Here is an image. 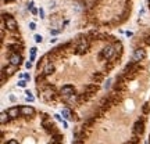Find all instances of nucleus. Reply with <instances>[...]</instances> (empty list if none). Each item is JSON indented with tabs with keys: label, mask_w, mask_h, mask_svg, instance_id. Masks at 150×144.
<instances>
[{
	"label": "nucleus",
	"mask_w": 150,
	"mask_h": 144,
	"mask_svg": "<svg viewBox=\"0 0 150 144\" xmlns=\"http://www.w3.org/2000/svg\"><path fill=\"white\" fill-rule=\"evenodd\" d=\"M19 112L22 116H31L35 114V110L29 105H24V107H19Z\"/></svg>",
	"instance_id": "5"
},
{
	"label": "nucleus",
	"mask_w": 150,
	"mask_h": 144,
	"mask_svg": "<svg viewBox=\"0 0 150 144\" xmlns=\"http://www.w3.org/2000/svg\"><path fill=\"white\" fill-rule=\"evenodd\" d=\"M61 94H63V96H65V97H71V96H74V94H75V89H74V86H71V85L63 86V89H61Z\"/></svg>",
	"instance_id": "6"
},
{
	"label": "nucleus",
	"mask_w": 150,
	"mask_h": 144,
	"mask_svg": "<svg viewBox=\"0 0 150 144\" xmlns=\"http://www.w3.org/2000/svg\"><path fill=\"white\" fill-rule=\"evenodd\" d=\"M110 83H111V79H108V81H107V83H106V85H104V88H106V89H108V88H110Z\"/></svg>",
	"instance_id": "23"
},
{
	"label": "nucleus",
	"mask_w": 150,
	"mask_h": 144,
	"mask_svg": "<svg viewBox=\"0 0 150 144\" xmlns=\"http://www.w3.org/2000/svg\"><path fill=\"white\" fill-rule=\"evenodd\" d=\"M21 56H19L18 53H12L11 56H10V58H8V61H10V64H12V65H17L18 67L19 64H21Z\"/></svg>",
	"instance_id": "7"
},
{
	"label": "nucleus",
	"mask_w": 150,
	"mask_h": 144,
	"mask_svg": "<svg viewBox=\"0 0 150 144\" xmlns=\"http://www.w3.org/2000/svg\"><path fill=\"white\" fill-rule=\"evenodd\" d=\"M128 144H138V137H136V136H135V137H132Z\"/></svg>",
	"instance_id": "19"
},
{
	"label": "nucleus",
	"mask_w": 150,
	"mask_h": 144,
	"mask_svg": "<svg viewBox=\"0 0 150 144\" xmlns=\"http://www.w3.org/2000/svg\"><path fill=\"white\" fill-rule=\"evenodd\" d=\"M8 119H10L8 112H1V115H0V122H1V125L7 123V122H8Z\"/></svg>",
	"instance_id": "10"
},
{
	"label": "nucleus",
	"mask_w": 150,
	"mask_h": 144,
	"mask_svg": "<svg viewBox=\"0 0 150 144\" xmlns=\"http://www.w3.org/2000/svg\"><path fill=\"white\" fill-rule=\"evenodd\" d=\"M6 1H11V0H6Z\"/></svg>",
	"instance_id": "32"
},
{
	"label": "nucleus",
	"mask_w": 150,
	"mask_h": 144,
	"mask_svg": "<svg viewBox=\"0 0 150 144\" xmlns=\"http://www.w3.org/2000/svg\"><path fill=\"white\" fill-rule=\"evenodd\" d=\"M114 53H115V47H112V46H107L104 47L101 53H100V58H104V60H110L112 56H114Z\"/></svg>",
	"instance_id": "2"
},
{
	"label": "nucleus",
	"mask_w": 150,
	"mask_h": 144,
	"mask_svg": "<svg viewBox=\"0 0 150 144\" xmlns=\"http://www.w3.org/2000/svg\"><path fill=\"white\" fill-rule=\"evenodd\" d=\"M85 90H86V92H96V90H97V86H96V85H92V86H86V88H85Z\"/></svg>",
	"instance_id": "15"
},
{
	"label": "nucleus",
	"mask_w": 150,
	"mask_h": 144,
	"mask_svg": "<svg viewBox=\"0 0 150 144\" xmlns=\"http://www.w3.org/2000/svg\"><path fill=\"white\" fill-rule=\"evenodd\" d=\"M3 24L6 25L8 31H15L17 29V21L10 14H3Z\"/></svg>",
	"instance_id": "1"
},
{
	"label": "nucleus",
	"mask_w": 150,
	"mask_h": 144,
	"mask_svg": "<svg viewBox=\"0 0 150 144\" xmlns=\"http://www.w3.org/2000/svg\"><path fill=\"white\" fill-rule=\"evenodd\" d=\"M72 144H81V141H79V140H76V141H75V143H72Z\"/></svg>",
	"instance_id": "31"
},
{
	"label": "nucleus",
	"mask_w": 150,
	"mask_h": 144,
	"mask_svg": "<svg viewBox=\"0 0 150 144\" xmlns=\"http://www.w3.org/2000/svg\"><path fill=\"white\" fill-rule=\"evenodd\" d=\"M31 11H32V14H36V8H32L31 7Z\"/></svg>",
	"instance_id": "30"
},
{
	"label": "nucleus",
	"mask_w": 150,
	"mask_h": 144,
	"mask_svg": "<svg viewBox=\"0 0 150 144\" xmlns=\"http://www.w3.org/2000/svg\"><path fill=\"white\" fill-rule=\"evenodd\" d=\"M53 72H54V67H53V65H51V64H49V65H47V67H46V68H44V75H50V74H53Z\"/></svg>",
	"instance_id": "12"
},
{
	"label": "nucleus",
	"mask_w": 150,
	"mask_h": 144,
	"mask_svg": "<svg viewBox=\"0 0 150 144\" xmlns=\"http://www.w3.org/2000/svg\"><path fill=\"white\" fill-rule=\"evenodd\" d=\"M7 112H8V115H10V118H12V119L17 118L18 115H21L18 107H11V108H8V110H7Z\"/></svg>",
	"instance_id": "8"
},
{
	"label": "nucleus",
	"mask_w": 150,
	"mask_h": 144,
	"mask_svg": "<svg viewBox=\"0 0 150 144\" xmlns=\"http://www.w3.org/2000/svg\"><path fill=\"white\" fill-rule=\"evenodd\" d=\"M146 43H147V44H150V35H149V36H147V39H146Z\"/></svg>",
	"instance_id": "28"
},
{
	"label": "nucleus",
	"mask_w": 150,
	"mask_h": 144,
	"mask_svg": "<svg viewBox=\"0 0 150 144\" xmlns=\"http://www.w3.org/2000/svg\"><path fill=\"white\" fill-rule=\"evenodd\" d=\"M88 49H89V42L86 39H82L78 44V47H76V54H83L88 51Z\"/></svg>",
	"instance_id": "4"
},
{
	"label": "nucleus",
	"mask_w": 150,
	"mask_h": 144,
	"mask_svg": "<svg viewBox=\"0 0 150 144\" xmlns=\"http://www.w3.org/2000/svg\"><path fill=\"white\" fill-rule=\"evenodd\" d=\"M93 78L96 79V81H100V79H101V75H94Z\"/></svg>",
	"instance_id": "27"
},
{
	"label": "nucleus",
	"mask_w": 150,
	"mask_h": 144,
	"mask_svg": "<svg viewBox=\"0 0 150 144\" xmlns=\"http://www.w3.org/2000/svg\"><path fill=\"white\" fill-rule=\"evenodd\" d=\"M8 47H10V49H11V50L14 51V53H17V51H19V49H21V46H18V44H10Z\"/></svg>",
	"instance_id": "13"
},
{
	"label": "nucleus",
	"mask_w": 150,
	"mask_h": 144,
	"mask_svg": "<svg viewBox=\"0 0 150 144\" xmlns=\"http://www.w3.org/2000/svg\"><path fill=\"white\" fill-rule=\"evenodd\" d=\"M7 144H18V141H17V140H10Z\"/></svg>",
	"instance_id": "24"
},
{
	"label": "nucleus",
	"mask_w": 150,
	"mask_h": 144,
	"mask_svg": "<svg viewBox=\"0 0 150 144\" xmlns=\"http://www.w3.org/2000/svg\"><path fill=\"white\" fill-rule=\"evenodd\" d=\"M149 3H150V0H149Z\"/></svg>",
	"instance_id": "33"
},
{
	"label": "nucleus",
	"mask_w": 150,
	"mask_h": 144,
	"mask_svg": "<svg viewBox=\"0 0 150 144\" xmlns=\"http://www.w3.org/2000/svg\"><path fill=\"white\" fill-rule=\"evenodd\" d=\"M61 114H63V118L64 119H67V121H71V119H72V116H71V114H69V111L67 108H64Z\"/></svg>",
	"instance_id": "11"
},
{
	"label": "nucleus",
	"mask_w": 150,
	"mask_h": 144,
	"mask_svg": "<svg viewBox=\"0 0 150 144\" xmlns=\"http://www.w3.org/2000/svg\"><path fill=\"white\" fill-rule=\"evenodd\" d=\"M25 94H26V100H28V101H31V103H32V101L35 100V99H33V96H32V93L29 92V90H26V92H25Z\"/></svg>",
	"instance_id": "14"
},
{
	"label": "nucleus",
	"mask_w": 150,
	"mask_h": 144,
	"mask_svg": "<svg viewBox=\"0 0 150 144\" xmlns=\"http://www.w3.org/2000/svg\"><path fill=\"white\" fill-rule=\"evenodd\" d=\"M35 56H36V47H32L31 49V61L35 60Z\"/></svg>",
	"instance_id": "16"
},
{
	"label": "nucleus",
	"mask_w": 150,
	"mask_h": 144,
	"mask_svg": "<svg viewBox=\"0 0 150 144\" xmlns=\"http://www.w3.org/2000/svg\"><path fill=\"white\" fill-rule=\"evenodd\" d=\"M54 118H56L57 121H60V122H63V119H61V116H60V115H54Z\"/></svg>",
	"instance_id": "26"
},
{
	"label": "nucleus",
	"mask_w": 150,
	"mask_h": 144,
	"mask_svg": "<svg viewBox=\"0 0 150 144\" xmlns=\"http://www.w3.org/2000/svg\"><path fill=\"white\" fill-rule=\"evenodd\" d=\"M25 67H26V68L29 69V68L32 67V63H31V61H29V63H26V64H25Z\"/></svg>",
	"instance_id": "25"
},
{
	"label": "nucleus",
	"mask_w": 150,
	"mask_h": 144,
	"mask_svg": "<svg viewBox=\"0 0 150 144\" xmlns=\"http://www.w3.org/2000/svg\"><path fill=\"white\" fill-rule=\"evenodd\" d=\"M149 110H150V103H146V104H144V107H143V112L147 114V112H149Z\"/></svg>",
	"instance_id": "17"
},
{
	"label": "nucleus",
	"mask_w": 150,
	"mask_h": 144,
	"mask_svg": "<svg viewBox=\"0 0 150 144\" xmlns=\"http://www.w3.org/2000/svg\"><path fill=\"white\" fill-rule=\"evenodd\" d=\"M144 57H146V51L143 49H136V50L133 51V56H132V61L133 63H139V61H142Z\"/></svg>",
	"instance_id": "3"
},
{
	"label": "nucleus",
	"mask_w": 150,
	"mask_h": 144,
	"mask_svg": "<svg viewBox=\"0 0 150 144\" xmlns=\"http://www.w3.org/2000/svg\"><path fill=\"white\" fill-rule=\"evenodd\" d=\"M18 86H19V88H25V86H26V81H19L18 82Z\"/></svg>",
	"instance_id": "20"
},
{
	"label": "nucleus",
	"mask_w": 150,
	"mask_h": 144,
	"mask_svg": "<svg viewBox=\"0 0 150 144\" xmlns=\"http://www.w3.org/2000/svg\"><path fill=\"white\" fill-rule=\"evenodd\" d=\"M39 15H40V18H44V11L42 10V8L39 10Z\"/></svg>",
	"instance_id": "21"
},
{
	"label": "nucleus",
	"mask_w": 150,
	"mask_h": 144,
	"mask_svg": "<svg viewBox=\"0 0 150 144\" xmlns=\"http://www.w3.org/2000/svg\"><path fill=\"white\" fill-rule=\"evenodd\" d=\"M29 28H31V29H36V24H35V22H31V24H29Z\"/></svg>",
	"instance_id": "22"
},
{
	"label": "nucleus",
	"mask_w": 150,
	"mask_h": 144,
	"mask_svg": "<svg viewBox=\"0 0 150 144\" xmlns=\"http://www.w3.org/2000/svg\"><path fill=\"white\" fill-rule=\"evenodd\" d=\"M42 40H43V38L40 35H35V42L36 43H42Z\"/></svg>",
	"instance_id": "18"
},
{
	"label": "nucleus",
	"mask_w": 150,
	"mask_h": 144,
	"mask_svg": "<svg viewBox=\"0 0 150 144\" xmlns=\"http://www.w3.org/2000/svg\"><path fill=\"white\" fill-rule=\"evenodd\" d=\"M24 78H25V79H26V81H29V75H28V74H25V75H24Z\"/></svg>",
	"instance_id": "29"
},
{
	"label": "nucleus",
	"mask_w": 150,
	"mask_h": 144,
	"mask_svg": "<svg viewBox=\"0 0 150 144\" xmlns=\"http://www.w3.org/2000/svg\"><path fill=\"white\" fill-rule=\"evenodd\" d=\"M143 130H144V123L142 121H138L136 123H135V133L139 136V134L143 133Z\"/></svg>",
	"instance_id": "9"
}]
</instances>
